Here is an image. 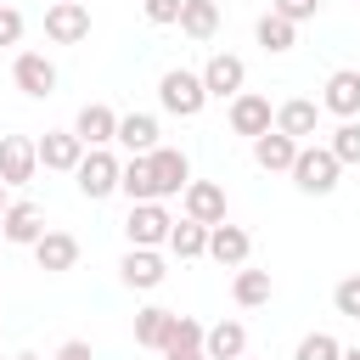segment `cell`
<instances>
[{"label": "cell", "instance_id": "obj_1", "mask_svg": "<svg viewBox=\"0 0 360 360\" xmlns=\"http://www.w3.org/2000/svg\"><path fill=\"white\" fill-rule=\"evenodd\" d=\"M338 174H343V163L332 158V146H298L292 186H298L304 197H326V191H338Z\"/></svg>", "mask_w": 360, "mask_h": 360}, {"label": "cell", "instance_id": "obj_2", "mask_svg": "<svg viewBox=\"0 0 360 360\" xmlns=\"http://www.w3.org/2000/svg\"><path fill=\"white\" fill-rule=\"evenodd\" d=\"M158 101H163V112H174V118H197V112L208 107V90H202V73H186V68H169V73L158 79Z\"/></svg>", "mask_w": 360, "mask_h": 360}, {"label": "cell", "instance_id": "obj_3", "mask_svg": "<svg viewBox=\"0 0 360 360\" xmlns=\"http://www.w3.org/2000/svg\"><path fill=\"white\" fill-rule=\"evenodd\" d=\"M73 180H79V197L101 202V197H112V191H118V180H124V163H118L107 146H96V152H84V163L73 169Z\"/></svg>", "mask_w": 360, "mask_h": 360}, {"label": "cell", "instance_id": "obj_4", "mask_svg": "<svg viewBox=\"0 0 360 360\" xmlns=\"http://www.w3.org/2000/svg\"><path fill=\"white\" fill-rule=\"evenodd\" d=\"M169 231H174V219L163 202H129V219H124L129 248H169Z\"/></svg>", "mask_w": 360, "mask_h": 360}, {"label": "cell", "instance_id": "obj_5", "mask_svg": "<svg viewBox=\"0 0 360 360\" xmlns=\"http://www.w3.org/2000/svg\"><path fill=\"white\" fill-rule=\"evenodd\" d=\"M45 39H56V45L90 39V6H84V0H51V11H45Z\"/></svg>", "mask_w": 360, "mask_h": 360}, {"label": "cell", "instance_id": "obj_6", "mask_svg": "<svg viewBox=\"0 0 360 360\" xmlns=\"http://www.w3.org/2000/svg\"><path fill=\"white\" fill-rule=\"evenodd\" d=\"M242 84H248V62H242V56H231V51H214V56H208V68H202V90H208V96H219V101H236V96H242Z\"/></svg>", "mask_w": 360, "mask_h": 360}, {"label": "cell", "instance_id": "obj_7", "mask_svg": "<svg viewBox=\"0 0 360 360\" xmlns=\"http://www.w3.org/2000/svg\"><path fill=\"white\" fill-rule=\"evenodd\" d=\"M34 146H39V163H45V169H56V174H73V169L84 163V152H90L73 129H45Z\"/></svg>", "mask_w": 360, "mask_h": 360}, {"label": "cell", "instance_id": "obj_8", "mask_svg": "<svg viewBox=\"0 0 360 360\" xmlns=\"http://www.w3.org/2000/svg\"><path fill=\"white\" fill-rule=\"evenodd\" d=\"M118 276H124V287L152 292V287H163L169 264H163V253H158V248H129V253L118 259Z\"/></svg>", "mask_w": 360, "mask_h": 360}, {"label": "cell", "instance_id": "obj_9", "mask_svg": "<svg viewBox=\"0 0 360 360\" xmlns=\"http://www.w3.org/2000/svg\"><path fill=\"white\" fill-rule=\"evenodd\" d=\"M39 169V146L28 135H0V180L6 186H28Z\"/></svg>", "mask_w": 360, "mask_h": 360}, {"label": "cell", "instance_id": "obj_10", "mask_svg": "<svg viewBox=\"0 0 360 360\" xmlns=\"http://www.w3.org/2000/svg\"><path fill=\"white\" fill-rule=\"evenodd\" d=\"M11 79H17V90L22 96H51L56 90V62L51 56H39V51H17V62H11Z\"/></svg>", "mask_w": 360, "mask_h": 360}, {"label": "cell", "instance_id": "obj_11", "mask_svg": "<svg viewBox=\"0 0 360 360\" xmlns=\"http://www.w3.org/2000/svg\"><path fill=\"white\" fill-rule=\"evenodd\" d=\"M231 129H236V135H248V141H259V135H270V129H276V107H270L264 96L242 90V96L231 101Z\"/></svg>", "mask_w": 360, "mask_h": 360}, {"label": "cell", "instance_id": "obj_12", "mask_svg": "<svg viewBox=\"0 0 360 360\" xmlns=\"http://www.w3.org/2000/svg\"><path fill=\"white\" fill-rule=\"evenodd\" d=\"M73 135L96 152V146H112L118 141V112L107 107V101H84L79 107V118H73Z\"/></svg>", "mask_w": 360, "mask_h": 360}, {"label": "cell", "instance_id": "obj_13", "mask_svg": "<svg viewBox=\"0 0 360 360\" xmlns=\"http://www.w3.org/2000/svg\"><path fill=\"white\" fill-rule=\"evenodd\" d=\"M152 186H158V202L174 197V191H186L191 186V158L180 146H158L152 152Z\"/></svg>", "mask_w": 360, "mask_h": 360}, {"label": "cell", "instance_id": "obj_14", "mask_svg": "<svg viewBox=\"0 0 360 360\" xmlns=\"http://www.w3.org/2000/svg\"><path fill=\"white\" fill-rule=\"evenodd\" d=\"M180 202H186V219H197V225H225V186H214V180H191L186 191H180Z\"/></svg>", "mask_w": 360, "mask_h": 360}, {"label": "cell", "instance_id": "obj_15", "mask_svg": "<svg viewBox=\"0 0 360 360\" xmlns=\"http://www.w3.org/2000/svg\"><path fill=\"white\" fill-rule=\"evenodd\" d=\"M248 253H253V236H248L242 225H231V219H225V225H214V231H208V259H214V264L242 270V264H248Z\"/></svg>", "mask_w": 360, "mask_h": 360}, {"label": "cell", "instance_id": "obj_16", "mask_svg": "<svg viewBox=\"0 0 360 360\" xmlns=\"http://www.w3.org/2000/svg\"><path fill=\"white\" fill-rule=\"evenodd\" d=\"M321 112H338L343 124L360 118V73H354V68H338V73L326 79V90H321Z\"/></svg>", "mask_w": 360, "mask_h": 360}, {"label": "cell", "instance_id": "obj_17", "mask_svg": "<svg viewBox=\"0 0 360 360\" xmlns=\"http://www.w3.org/2000/svg\"><path fill=\"white\" fill-rule=\"evenodd\" d=\"M0 236H6L11 248H34V242L45 236V214H39L34 202H11V208L0 214Z\"/></svg>", "mask_w": 360, "mask_h": 360}, {"label": "cell", "instance_id": "obj_18", "mask_svg": "<svg viewBox=\"0 0 360 360\" xmlns=\"http://www.w3.org/2000/svg\"><path fill=\"white\" fill-rule=\"evenodd\" d=\"M34 259H39L45 276H68V270L79 264V236H68V231H45V236L34 242Z\"/></svg>", "mask_w": 360, "mask_h": 360}, {"label": "cell", "instance_id": "obj_19", "mask_svg": "<svg viewBox=\"0 0 360 360\" xmlns=\"http://www.w3.org/2000/svg\"><path fill=\"white\" fill-rule=\"evenodd\" d=\"M118 146L129 152V158H152L163 141H158V118L152 112H124L118 118Z\"/></svg>", "mask_w": 360, "mask_h": 360}, {"label": "cell", "instance_id": "obj_20", "mask_svg": "<svg viewBox=\"0 0 360 360\" xmlns=\"http://www.w3.org/2000/svg\"><path fill=\"white\" fill-rule=\"evenodd\" d=\"M315 124H321V107H315L309 96H292V101H281V107H276V129H281V135H292L298 146L315 135Z\"/></svg>", "mask_w": 360, "mask_h": 360}, {"label": "cell", "instance_id": "obj_21", "mask_svg": "<svg viewBox=\"0 0 360 360\" xmlns=\"http://www.w3.org/2000/svg\"><path fill=\"white\" fill-rule=\"evenodd\" d=\"M253 163L259 169H270V174H292V163H298V141L292 135H281V129H270V135H259L253 141Z\"/></svg>", "mask_w": 360, "mask_h": 360}, {"label": "cell", "instance_id": "obj_22", "mask_svg": "<svg viewBox=\"0 0 360 360\" xmlns=\"http://www.w3.org/2000/svg\"><path fill=\"white\" fill-rule=\"evenodd\" d=\"M202 354H208V360H242V354H248V326H242V321H219V326H208Z\"/></svg>", "mask_w": 360, "mask_h": 360}, {"label": "cell", "instance_id": "obj_23", "mask_svg": "<svg viewBox=\"0 0 360 360\" xmlns=\"http://www.w3.org/2000/svg\"><path fill=\"white\" fill-rule=\"evenodd\" d=\"M169 326H174V309H163V304H146V309H135V343H141V349H158V354H163V343H169Z\"/></svg>", "mask_w": 360, "mask_h": 360}, {"label": "cell", "instance_id": "obj_24", "mask_svg": "<svg viewBox=\"0 0 360 360\" xmlns=\"http://www.w3.org/2000/svg\"><path fill=\"white\" fill-rule=\"evenodd\" d=\"M253 39L270 51V56H281V51H292L298 45V22H287V17H276V11H264L259 22H253Z\"/></svg>", "mask_w": 360, "mask_h": 360}, {"label": "cell", "instance_id": "obj_25", "mask_svg": "<svg viewBox=\"0 0 360 360\" xmlns=\"http://www.w3.org/2000/svg\"><path fill=\"white\" fill-rule=\"evenodd\" d=\"M180 34L186 39H214L219 34V6L214 0H186L180 6Z\"/></svg>", "mask_w": 360, "mask_h": 360}, {"label": "cell", "instance_id": "obj_26", "mask_svg": "<svg viewBox=\"0 0 360 360\" xmlns=\"http://www.w3.org/2000/svg\"><path fill=\"white\" fill-rule=\"evenodd\" d=\"M231 292H236V304L242 309H259V304H270V292H276V281H270V270H236V281H231Z\"/></svg>", "mask_w": 360, "mask_h": 360}, {"label": "cell", "instance_id": "obj_27", "mask_svg": "<svg viewBox=\"0 0 360 360\" xmlns=\"http://www.w3.org/2000/svg\"><path fill=\"white\" fill-rule=\"evenodd\" d=\"M118 191H124L129 202H158V186H152V158H129V163H124V180H118Z\"/></svg>", "mask_w": 360, "mask_h": 360}, {"label": "cell", "instance_id": "obj_28", "mask_svg": "<svg viewBox=\"0 0 360 360\" xmlns=\"http://www.w3.org/2000/svg\"><path fill=\"white\" fill-rule=\"evenodd\" d=\"M169 253H174V259H202V253H208V225H197V219H174V231H169Z\"/></svg>", "mask_w": 360, "mask_h": 360}, {"label": "cell", "instance_id": "obj_29", "mask_svg": "<svg viewBox=\"0 0 360 360\" xmlns=\"http://www.w3.org/2000/svg\"><path fill=\"white\" fill-rule=\"evenodd\" d=\"M202 338H208V326H202L197 315H174V326H169V343H163V354H191V349H202Z\"/></svg>", "mask_w": 360, "mask_h": 360}, {"label": "cell", "instance_id": "obj_30", "mask_svg": "<svg viewBox=\"0 0 360 360\" xmlns=\"http://www.w3.org/2000/svg\"><path fill=\"white\" fill-rule=\"evenodd\" d=\"M326 146H332V158H338L343 169H349V163H360V118H349V124H338Z\"/></svg>", "mask_w": 360, "mask_h": 360}, {"label": "cell", "instance_id": "obj_31", "mask_svg": "<svg viewBox=\"0 0 360 360\" xmlns=\"http://www.w3.org/2000/svg\"><path fill=\"white\" fill-rule=\"evenodd\" d=\"M292 360H343V343L332 332H309V338H298Z\"/></svg>", "mask_w": 360, "mask_h": 360}, {"label": "cell", "instance_id": "obj_32", "mask_svg": "<svg viewBox=\"0 0 360 360\" xmlns=\"http://www.w3.org/2000/svg\"><path fill=\"white\" fill-rule=\"evenodd\" d=\"M332 309L349 315V321H360V276H343V281L332 287Z\"/></svg>", "mask_w": 360, "mask_h": 360}, {"label": "cell", "instance_id": "obj_33", "mask_svg": "<svg viewBox=\"0 0 360 360\" xmlns=\"http://www.w3.org/2000/svg\"><path fill=\"white\" fill-rule=\"evenodd\" d=\"M180 6H186V0H141L146 22H158V28H163V22H180Z\"/></svg>", "mask_w": 360, "mask_h": 360}, {"label": "cell", "instance_id": "obj_34", "mask_svg": "<svg viewBox=\"0 0 360 360\" xmlns=\"http://www.w3.org/2000/svg\"><path fill=\"white\" fill-rule=\"evenodd\" d=\"M270 11H276V17H287V22H309V17L321 11V0H276Z\"/></svg>", "mask_w": 360, "mask_h": 360}, {"label": "cell", "instance_id": "obj_35", "mask_svg": "<svg viewBox=\"0 0 360 360\" xmlns=\"http://www.w3.org/2000/svg\"><path fill=\"white\" fill-rule=\"evenodd\" d=\"M17 39H22V11L0 6V45H17Z\"/></svg>", "mask_w": 360, "mask_h": 360}, {"label": "cell", "instance_id": "obj_36", "mask_svg": "<svg viewBox=\"0 0 360 360\" xmlns=\"http://www.w3.org/2000/svg\"><path fill=\"white\" fill-rule=\"evenodd\" d=\"M56 360H90V343H84V338H68V343L56 349Z\"/></svg>", "mask_w": 360, "mask_h": 360}, {"label": "cell", "instance_id": "obj_37", "mask_svg": "<svg viewBox=\"0 0 360 360\" xmlns=\"http://www.w3.org/2000/svg\"><path fill=\"white\" fill-rule=\"evenodd\" d=\"M163 360H208L202 349H191V354H163Z\"/></svg>", "mask_w": 360, "mask_h": 360}, {"label": "cell", "instance_id": "obj_38", "mask_svg": "<svg viewBox=\"0 0 360 360\" xmlns=\"http://www.w3.org/2000/svg\"><path fill=\"white\" fill-rule=\"evenodd\" d=\"M6 208H11V202H6V180H0V214H6Z\"/></svg>", "mask_w": 360, "mask_h": 360}, {"label": "cell", "instance_id": "obj_39", "mask_svg": "<svg viewBox=\"0 0 360 360\" xmlns=\"http://www.w3.org/2000/svg\"><path fill=\"white\" fill-rule=\"evenodd\" d=\"M343 360H360V349H343Z\"/></svg>", "mask_w": 360, "mask_h": 360}, {"label": "cell", "instance_id": "obj_40", "mask_svg": "<svg viewBox=\"0 0 360 360\" xmlns=\"http://www.w3.org/2000/svg\"><path fill=\"white\" fill-rule=\"evenodd\" d=\"M17 360H39V354H17Z\"/></svg>", "mask_w": 360, "mask_h": 360}, {"label": "cell", "instance_id": "obj_41", "mask_svg": "<svg viewBox=\"0 0 360 360\" xmlns=\"http://www.w3.org/2000/svg\"><path fill=\"white\" fill-rule=\"evenodd\" d=\"M0 338H6V321H0Z\"/></svg>", "mask_w": 360, "mask_h": 360}, {"label": "cell", "instance_id": "obj_42", "mask_svg": "<svg viewBox=\"0 0 360 360\" xmlns=\"http://www.w3.org/2000/svg\"><path fill=\"white\" fill-rule=\"evenodd\" d=\"M0 6H6V0H0Z\"/></svg>", "mask_w": 360, "mask_h": 360}, {"label": "cell", "instance_id": "obj_43", "mask_svg": "<svg viewBox=\"0 0 360 360\" xmlns=\"http://www.w3.org/2000/svg\"><path fill=\"white\" fill-rule=\"evenodd\" d=\"M242 360H248V354H242Z\"/></svg>", "mask_w": 360, "mask_h": 360}]
</instances>
